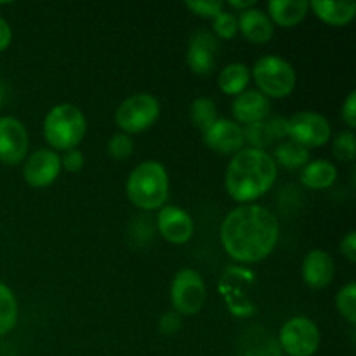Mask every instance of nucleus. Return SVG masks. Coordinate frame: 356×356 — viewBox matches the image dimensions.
<instances>
[{
    "label": "nucleus",
    "mask_w": 356,
    "mask_h": 356,
    "mask_svg": "<svg viewBox=\"0 0 356 356\" xmlns=\"http://www.w3.org/2000/svg\"><path fill=\"white\" fill-rule=\"evenodd\" d=\"M278 221L273 212L261 205H242L229 212L221 226L226 252L240 263H259L277 247Z\"/></svg>",
    "instance_id": "1"
},
{
    "label": "nucleus",
    "mask_w": 356,
    "mask_h": 356,
    "mask_svg": "<svg viewBox=\"0 0 356 356\" xmlns=\"http://www.w3.org/2000/svg\"><path fill=\"white\" fill-rule=\"evenodd\" d=\"M277 174V163L270 153L242 148L226 169V191L236 202H252L273 188Z\"/></svg>",
    "instance_id": "2"
},
{
    "label": "nucleus",
    "mask_w": 356,
    "mask_h": 356,
    "mask_svg": "<svg viewBox=\"0 0 356 356\" xmlns=\"http://www.w3.org/2000/svg\"><path fill=\"white\" fill-rule=\"evenodd\" d=\"M169 195V176L165 167L148 160L136 167L127 179V197L136 207L153 211L163 207Z\"/></svg>",
    "instance_id": "3"
},
{
    "label": "nucleus",
    "mask_w": 356,
    "mask_h": 356,
    "mask_svg": "<svg viewBox=\"0 0 356 356\" xmlns=\"http://www.w3.org/2000/svg\"><path fill=\"white\" fill-rule=\"evenodd\" d=\"M87 131V120L75 104H58L44 120V138L59 152L75 149Z\"/></svg>",
    "instance_id": "4"
},
{
    "label": "nucleus",
    "mask_w": 356,
    "mask_h": 356,
    "mask_svg": "<svg viewBox=\"0 0 356 356\" xmlns=\"http://www.w3.org/2000/svg\"><path fill=\"white\" fill-rule=\"evenodd\" d=\"M259 92L270 97H287L296 87V72L291 63L278 56H264L252 68Z\"/></svg>",
    "instance_id": "5"
},
{
    "label": "nucleus",
    "mask_w": 356,
    "mask_h": 356,
    "mask_svg": "<svg viewBox=\"0 0 356 356\" xmlns=\"http://www.w3.org/2000/svg\"><path fill=\"white\" fill-rule=\"evenodd\" d=\"M160 115V103L152 94H134L127 97L115 113V122L124 134H138L156 122Z\"/></svg>",
    "instance_id": "6"
},
{
    "label": "nucleus",
    "mask_w": 356,
    "mask_h": 356,
    "mask_svg": "<svg viewBox=\"0 0 356 356\" xmlns=\"http://www.w3.org/2000/svg\"><path fill=\"white\" fill-rule=\"evenodd\" d=\"M278 346L289 356H313L320 346L318 327L306 316H294L282 327Z\"/></svg>",
    "instance_id": "7"
},
{
    "label": "nucleus",
    "mask_w": 356,
    "mask_h": 356,
    "mask_svg": "<svg viewBox=\"0 0 356 356\" xmlns=\"http://www.w3.org/2000/svg\"><path fill=\"white\" fill-rule=\"evenodd\" d=\"M205 298L204 278L198 271L186 268L176 273L170 285V301L179 315H197L204 308Z\"/></svg>",
    "instance_id": "8"
},
{
    "label": "nucleus",
    "mask_w": 356,
    "mask_h": 356,
    "mask_svg": "<svg viewBox=\"0 0 356 356\" xmlns=\"http://www.w3.org/2000/svg\"><path fill=\"white\" fill-rule=\"evenodd\" d=\"M330 134L329 120L315 111H299L289 118V138L306 149L329 143Z\"/></svg>",
    "instance_id": "9"
},
{
    "label": "nucleus",
    "mask_w": 356,
    "mask_h": 356,
    "mask_svg": "<svg viewBox=\"0 0 356 356\" xmlns=\"http://www.w3.org/2000/svg\"><path fill=\"white\" fill-rule=\"evenodd\" d=\"M28 132L23 122L14 117H0V162L17 165L26 159Z\"/></svg>",
    "instance_id": "10"
},
{
    "label": "nucleus",
    "mask_w": 356,
    "mask_h": 356,
    "mask_svg": "<svg viewBox=\"0 0 356 356\" xmlns=\"http://www.w3.org/2000/svg\"><path fill=\"white\" fill-rule=\"evenodd\" d=\"M61 172V156L54 149L33 152L23 163V176L30 186H51Z\"/></svg>",
    "instance_id": "11"
},
{
    "label": "nucleus",
    "mask_w": 356,
    "mask_h": 356,
    "mask_svg": "<svg viewBox=\"0 0 356 356\" xmlns=\"http://www.w3.org/2000/svg\"><path fill=\"white\" fill-rule=\"evenodd\" d=\"M204 143L219 155H235L243 148V127L228 118H218L204 132Z\"/></svg>",
    "instance_id": "12"
},
{
    "label": "nucleus",
    "mask_w": 356,
    "mask_h": 356,
    "mask_svg": "<svg viewBox=\"0 0 356 356\" xmlns=\"http://www.w3.org/2000/svg\"><path fill=\"white\" fill-rule=\"evenodd\" d=\"M156 221H159L160 233L167 242L181 245V243L190 242L193 236V219L186 211L176 205H163Z\"/></svg>",
    "instance_id": "13"
},
{
    "label": "nucleus",
    "mask_w": 356,
    "mask_h": 356,
    "mask_svg": "<svg viewBox=\"0 0 356 356\" xmlns=\"http://www.w3.org/2000/svg\"><path fill=\"white\" fill-rule=\"evenodd\" d=\"M218 40L209 31H197L191 37L186 52V63L197 75H209L216 66Z\"/></svg>",
    "instance_id": "14"
},
{
    "label": "nucleus",
    "mask_w": 356,
    "mask_h": 356,
    "mask_svg": "<svg viewBox=\"0 0 356 356\" xmlns=\"http://www.w3.org/2000/svg\"><path fill=\"white\" fill-rule=\"evenodd\" d=\"M271 104L259 90H243L233 101V115L240 124H256L270 117Z\"/></svg>",
    "instance_id": "15"
},
{
    "label": "nucleus",
    "mask_w": 356,
    "mask_h": 356,
    "mask_svg": "<svg viewBox=\"0 0 356 356\" xmlns=\"http://www.w3.org/2000/svg\"><path fill=\"white\" fill-rule=\"evenodd\" d=\"M334 259L325 250H312L302 261V278L312 289H325L334 280Z\"/></svg>",
    "instance_id": "16"
},
{
    "label": "nucleus",
    "mask_w": 356,
    "mask_h": 356,
    "mask_svg": "<svg viewBox=\"0 0 356 356\" xmlns=\"http://www.w3.org/2000/svg\"><path fill=\"white\" fill-rule=\"evenodd\" d=\"M236 19H238V31H242L243 37L252 44H266L273 37V23L270 16L261 9L252 7V9L243 10Z\"/></svg>",
    "instance_id": "17"
},
{
    "label": "nucleus",
    "mask_w": 356,
    "mask_h": 356,
    "mask_svg": "<svg viewBox=\"0 0 356 356\" xmlns=\"http://www.w3.org/2000/svg\"><path fill=\"white\" fill-rule=\"evenodd\" d=\"M309 10L306 0H271L268 3V16L278 26L292 28L301 23Z\"/></svg>",
    "instance_id": "18"
},
{
    "label": "nucleus",
    "mask_w": 356,
    "mask_h": 356,
    "mask_svg": "<svg viewBox=\"0 0 356 356\" xmlns=\"http://www.w3.org/2000/svg\"><path fill=\"white\" fill-rule=\"evenodd\" d=\"M309 9L315 10L316 16L330 26H344L351 23L356 16L355 2H327V0H313Z\"/></svg>",
    "instance_id": "19"
},
{
    "label": "nucleus",
    "mask_w": 356,
    "mask_h": 356,
    "mask_svg": "<svg viewBox=\"0 0 356 356\" xmlns=\"http://www.w3.org/2000/svg\"><path fill=\"white\" fill-rule=\"evenodd\" d=\"M336 179L337 169L329 160H312L302 167L301 183L313 190H325L332 186Z\"/></svg>",
    "instance_id": "20"
},
{
    "label": "nucleus",
    "mask_w": 356,
    "mask_h": 356,
    "mask_svg": "<svg viewBox=\"0 0 356 356\" xmlns=\"http://www.w3.org/2000/svg\"><path fill=\"white\" fill-rule=\"evenodd\" d=\"M250 80V70L242 63H233L228 65L219 73V87L228 96H238L243 90H247Z\"/></svg>",
    "instance_id": "21"
},
{
    "label": "nucleus",
    "mask_w": 356,
    "mask_h": 356,
    "mask_svg": "<svg viewBox=\"0 0 356 356\" xmlns=\"http://www.w3.org/2000/svg\"><path fill=\"white\" fill-rule=\"evenodd\" d=\"M275 163H280L285 169H299L309 162V152L294 141L282 143L275 149Z\"/></svg>",
    "instance_id": "22"
},
{
    "label": "nucleus",
    "mask_w": 356,
    "mask_h": 356,
    "mask_svg": "<svg viewBox=\"0 0 356 356\" xmlns=\"http://www.w3.org/2000/svg\"><path fill=\"white\" fill-rule=\"evenodd\" d=\"M17 322V301L13 291L0 282V337L9 334Z\"/></svg>",
    "instance_id": "23"
},
{
    "label": "nucleus",
    "mask_w": 356,
    "mask_h": 356,
    "mask_svg": "<svg viewBox=\"0 0 356 356\" xmlns=\"http://www.w3.org/2000/svg\"><path fill=\"white\" fill-rule=\"evenodd\" d=\"M191 122H193L195 127L198 131L205 132L216 120H218V108H216V103L209 97H198V99L193 101L190 111Z\"/></svg>",
    "instance_id": "24"
},
{
    "label": "nucleus",
    "mask_w": 356,
    "mask_h": 356,
    "mask_svg": "<svg viewBox=\"0 0 356 356\" xmlns=\"http://www.w3.org/2000/svg\"><path fill=\"white\" fill-rule=\"evenodd\" d=\"M242 356H282V350L268 334H256L247 341Z\"/></svg>",
    "instance_id": "25"
},
{
    "label": "nucleus",
    "mask_w": 356,
    "mask_h": 356,
    "mask_svg": "<svg viewBox=\"0 0 356 356\" xmlns=\"http://www.w3.org/2000/svg\"><path fill=\"white\" fill-rule=\"evenodd\" d=\"M243 141L249 143L250 148L261 149V152H264L266 146L273 145V138H271L270 131H268L266 120L245 125V129H243Z\"/></svg>",
    "instance_id": "26"
},
{
    "label": "nucleus",
    "mask_w": 356,
    "mask_h": 356,
    "mask_svg": "<svg viewBox=\"0 0 356 356\" xmlns=\"http://www.w3.org/2000/svg\"><path fill=\"white\" fill-rule=\"evenodd\" d=\"M337 309L350 323L356 322V285L351 282L339 291L336 298Z\"/></svg>",
    "instance_id": "27"
},
{
    "label": "nucleus",
    "mask_w": 356,
    "mask_h": 356,
    "mask_svg": "<svg viewBox=\"0 0 356 356\" xmlns=\"http://www.w3.org/2000/svg\"><path fill=\"white\" fill-rule=\"evenodd\" d=\"M334 155L341 160V162H353L356 156V146H355V134L351 131L339 132L334 139Z\"/></svg>",
    "instance_id": "28"
},
{
    "label": "nucleus",
    "mask_w": 356,
    "mask_h": 356,
    "mask_svg": "<svg viewBox=\"0 0 356 356\" xmlns=\"http://www.w3.org/2000/svg\"><path fill=\"white\" fill-rule=\"evenodd\" d=\"M212 28H214V33L218 37L229 40V38H233L238 33V19H236L233 13H225L222 10L216 19H212Z\"/></svg>",
    "instance_id": "29"
},
{
    "label": "nucleus",
    "mask_w": 356,
    "mask_h": 356,
    "mask_svg": "<svg viewBox=\"0 0 356 356\" xmlns=\"http://www.w3.org/2000/svg\"><path fill=\"white\" fill-rule=\"evenodd\" d=\"M134 152V143H132L131 136L118 132V134L111 136L110 143H108V153L113 156L115 160H125L132 155Z\"/></svg>",
    "instance_id": "30"
},
{
    "label": "nucleus",
    "mask_w": 356,
    "mask_h": 356,
    "mask_svg": "<svg viewBox=\"0 0 356 356\" xmlns=\"http://www.w3.org/2000/svg\"><path fill=\"white\" fill-rule=\"evenodd\" d=\"M186 7L197 16L216 19L225 9V2H221V0H198V2H186Z\"/></svg>",
    "instance_id": "31"
},
{
    "label": "nucleus",
    "mask_w": 356,
    "mask_h": 356,
    "mask_svg": "<svg viewBox=\"0 0 356 356\" xmlns=\"http://www.w3.org/2000/svg\"><path fill=\"white\" fill-rule=\"evenodd\" d=\"M83 163H86V159H83L80 149H68L61 159V169L68 170V172H79V170H82Z\"/></svg>",
    "instance_id": "32"
},
{
    "label": "nucleus",
    "mask_w": 356,
    "mask_h": 356,
    "mask_svg": "<svg viewBox=\"0 0 356 356\" xmlns=\"http://www.w3.org/2000/svg\"><path fill=\"white\" fill-rule=\"evenodd\" d=\"M268 131H270L273 141H278V139H284L289 136V120L284 117H273L266 118Z\"/></svg>",
    "instance_id": "33"
},
{
    "label": "nucleus",
    "mask_w": 356,
    "mask_h": 356,
    "mask_svg": "<svg viewBox=\"0 0 356 356\" xmlns=\"http://www.w3.org/2000/svg\"><path fill=\"white\" fill-rule=\"evenodd\" d=\"M179 329H181V316L177 315V313L174 312L165 313V315L160 318V330H162V334H165V336H172V334H176Z\"/></svg>",
    "instance_id": "34"
},
{
    "label": "nucleus",
    "mask_w": 356,
    "mask_h": 356,
    "mask_svg": "<svg viewBox=\"0 0 356 356\" xmlns=\"http://www.w3.org/2000/svg\"><path fill=\"white\" fill-rule=\"evenodd\" d=\"M343 120L350 129L356 127V92H350L348 99L343 104Z\"/></svg>",
    "instance_id": "35"
},
{
    "label": "nucleus",
    "mask_w": 356,
    "mask_h": 356,
    "mask_svg": "<svg viewBox=\"0 0 356 356\" xmlns=\"http://www.w3.org/2000/svg\"><path fill=\"white\" fill-rule=\"evenodd\" d=\"M341 250H343V254L346 256V259L350 261V263H355L356 261V233L355 232H350L346 236H344L343 242H341Z\"/></svg>",
    "instance_id": "36"
},
{
    "label": "nucleus",
    "mask_w": 356,
    "mask_h": 356,
    "mask_svg": "<svg viewBox=\"0 0 356 356\" xmlns=\"http://www.w3.org/2000/svg\"><path fill=\"white\" fill-rule=\"evenodd\" d=\"M13 40V30L3 17H0V52L6 51Z\"/></svg>",
    "instance_id": "37"
},
{
    "label": "nucleus",
    "mask_w": 356,
    "mask_h": 356,
    "mask_svg": "<svg viewBox=\"0 0 356 356\" xmlns=\"http://www.w3.org/2000/svg\"><path fill=\"white\" fill-rule=\"evenodd\" d=\"M229 6H232V9H240L243 13V10L247 9H252L254 6H256V0H245V2H236V0H229Z\"/></svg>",
    "instance_id": "38"
}]
</instances>
